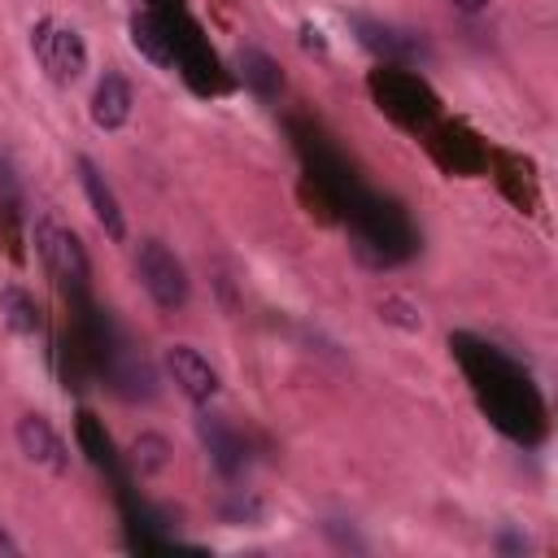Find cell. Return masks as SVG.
Instances as JSON below:
<instances>
[{"label":"cell","instance_id":"4","mask_svg":"<svg viewBox=\"0 0 558 558\" xmlns=\"http://www.w3.org/2000/svg\"><path fill=\"white\" fill-rule=\"evenodd\" d=\"M166 375H170L174 388H179L187 401H196V405H205V401L218 397V371H214L209 357H205L201 349H192V344H170V349H166Z\"/></svg>","mask_w":558,"mask_h":558},{"label":"cell","instance_id":"14","mask_svg":"<svg viewBox=\"0 0 558 558\" xmlns=\"http://www.w3.org/2000/svg\"><path fill=\"white\" fill-rule=\"evenodd\" d=\"M379 318L397 323L401 331H418V327H423V318L414 314V305H410V301H401V296H384V301H379Z\"/></svg>","mask_w":558,"mask_h":558},{"label":"cell","instance_id":"16","mask_svg":"<svg viewBox=\"0 0 558 558\" xmlns=\"http://www.w3.org/2000/svg\"><path fill=\"white\" fill-rule=\"evenodd\" d=\"M83 432L92 436V414H83ZM87 445H92V440H87ZM92 449H96V453H92L96 462H109V445H92Z\"/></svg>","mask_w":558,"mask_h":558},{"label":"cell","instance_id":"15","mask_svg":"<svg viewBox=\"0 0 558 558\" xmlns=\"http://www.w3.org/2000/svg\"><path fill=\"white\" fill-rule=\"evenodd\" d=\"M222 514H227V519H253V514H262V506H257V501H235V506H227Z\"/></svg>","mask_w":558,"mask_h":558},{"label":"cell","instance_id":"11","mask_svg":"<svg viewBox=\"0 0 558 558\" xmlns=\"http://www.w3.org/2000/svg\"><path fill=\"white\" fill-rule=\"evenodd\" d=\"M240 74H244V83L257 92V96H279V87H283V74H279V65H275V57H266L262 48H244L240 52Z\"/></svg>","mask_w":558,"mask_h":558},{"label":"cell","instance_id":"7","mask_svg":"<svg viewBox=\"0 0 558 558\" xmlns=\"http://www.w3.org/2000/svg\"><path fill=\"white\" fill-rule=\"evenodd\" d=\"M131 105H135L131 100V83L122 74H105L96 83V92H92V122L100 131H118V126L131 122Z\"/></svg>","mask_w":558,"mask_h":558},{"label":"cell","instance_id":"3","mask_svg":"<svg viewBox=\"0 0 558 558\" xmlns=\"http://www.w3.org/2000/svg\"><path fill=\"white\" fill-rule=\"evenodd\" d=\"M35 244H39V257H44V266L52 270V279H57L61 288L87 292L92 266H87V253H83V244H78V235H74L70 227L44 218V222L35 227Z\"/></svg>","mask_w":558,"mask_h":558},{"label":"cell","instance_id":"5","mask_svg":"<svg viewBox=\"0 0 558 558\" xmlns=\"http://www.w3.org/2000/svg\"><path fill=\"white\" fill-rule=\"evenodd\" d=\"M17 449L35 466H44L52 475H65L70 471V449H65V440L52 432V423L44 414H22L17 418Z\"/></svg>","mask_w":558,"mask_h":558},{"label":"cell","instance_id":"17","mask_svg":"<svg viewBox=\"0 0 558 558\" xmlns=\"http://www.w3.org/2000/svg\"><path fill=\"white\" fill-rule=\"evenodd\" d=\"M17 554V541L4 532V523H0V558H13Z\"/></svg>","mask_w":558,"mask_h":558},{"label":"cell","instance_id":"10","mask_svg":"<svg viewBox=\"0 0 558 558\" xmlns=\"http://www.w3.org/2000/svg\"><path fill=\"white\" fill-rule=\"evenodd\" d=\"M0 318H4L9 331H17V336H35V331H39V305H35V296L22 292L17 283L0 288Z\"/></svg>","mask_w":558,"mask_h":558},{"label":"cell","instance_id":"6","mask_svg":"<svg viewBox=\"0 0 558 558\" xmlns=\"http://www.w3.org/2000/svg\"><path fill=\"white\" fill-rule=\"evenodd\" d=\"M74 166H78V183H83V196H87L92 218L100 222V231H105L109 240H126V218H122V205H118L113 187L105 183L100 166H96L92 157H78Z\"/></svg>","mask_w":558,"mask_h":558},{"label":"cell","instance_id":"2","mask_svg":"<svg viewBox=\"0 0 558 558\" xmlns=\"http://www.w3.org/2000/svg\"><path fill=\"white\" fill-rule=\"evenodd\" d=\"M31 48H35V57H39L44 74H48L52 83H61V87L74 83V78L87 70V44H83V35H78L74 26L52 22V17L35 22V31H31Z\"/></svg>","mask_w":558,"mask_h":558},{"label":"cell","instance_id":"12","mask_svg":"<svg viewBox=\"0 0 558 558\" xmlns=\"http://www.w3.org/2000/svg\"><path fill=\"white\" fill-rule=\"evenodd\" d=\"M131 462H135L140 475H157V471H166V466H170V440L157 436V432L135 436V440H131Z\"/></svg>","mask_w":558,"mask_h":558},{"label":"cell","instance_id":"1","mask_svg":"<svg viewBox=\"0 0 558 558\" xmlns=\"http://www.w3.org/2000/svg\"><path fill=\"white\" fill-rule=\"evenodd\" d=\"M135 270H140V283H144V292L153 296L157 310L174 314V310L187 305V292H192V288H187V270H183V262H179L161 240H144V244H140Z\"/></svg>","mask_w":558,"mask_h":558},{"label":"cell","instance_id":"8","mask_svg":"<svg viewBox=\"0 0 558 558\" xmlns=\"http://www.w3.org/2000/svg\"><path fill=\"white\" fill-rule=\"evenodd\" d=\"M131 44H135L153 65H161V70L174 65V35H170V26H166L153 9H140V13L131 17Z\"/></svg>","mask_w":558,"mask_h":558},{"label":"cell","instance_id":"13","mask_svg":"<svg viewBox=\"0 0 558 558\" xmlns=\"http://www.w3.org/2000/svg\"><path fill=\"white\" fill-rule=\"evenodd\" d=\"M357 31H362V44L375 48V52H384V57H405V52H414V39H405L401 31H392V26H384V22L357 17Z\"/></svg>","mask_w":558,"mask_h":558},{"label":"cell","instance_id":"9","mask_svg":"<svg viewBox=\"0 0 558 558\" xmlns=\"http://www.w3.org/2000/svg\"><path fill=\"white\" fill-rule=\"evenodd\" d=\"M196 432H201V440H205V449H209V458H214V466H218L222 475H235V471L244 466V445H240V436H235L222 418L201 414Z\"/></svg>","mask_w":558,"mask_h":558},{"label":"cell","instance_id":"18","mask_svg":"<svg viewBox=\"0 0 558 558\" xmlns=\"http://www.w3.org/2000/svg\"><path fill=\"white\" fill-rule=\"evenodd\" d=\"M449 4H453V9H462V13H480L488 0H449Z\"/></svg>","mask_w":558,"mask_h":558}]
</instances>
